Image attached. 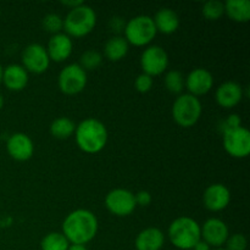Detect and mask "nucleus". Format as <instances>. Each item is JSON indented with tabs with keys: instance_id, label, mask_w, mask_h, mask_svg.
<instances>
[{
	"instance_id": "nucleus-3",
	"label": "nucleus",
	"mask_w": 250,
	"mask_h": 250,
	"mask_svg": "<svg viewBox=\"0 0 250 250\" xmlns=\"http://www.w3.org/2000/svg\"><path fill=\"white\" fill-rule=\"evenodd\" d=\"M167 236L177 249L190 250L202 239L200 225L189 216L177 217L168 226Z\"/></svg>"
},
{
	"instance_id": "nucleus-27",
	"label": "nucleus",
	"mask_w": 250,
	"mask_h": 250,
	"mask_svg": "<svg viewBox=\"0 0 250 250\" xmlns=\"http://www.w3.org/2000/svg\"><path fill=\"white\" fill-rule=\"evenodd\" d=\"M103 62V55L97 50H87L81 55L78 65L87 72V71L97 70Z\"/></svg>"
},
{
	"instance_id": "nucleus-37",
	"label": "nucleus",
	"mask_w": 250,
	"mask_h": 250,
	"mask_svg": "<svg viewBox=\"0 0 250 250\" xmlns=\"http://www.w3.org/2000/svg\"><path fill=\"white\" fill-rule=\"evenodd\" d=\"M2 71H4V67H2L1 65H0V84L2 83Z\"/></svg>"
},
{
	"instance_id": "nucleus-28",
	"label": "nucleus",
	"mask_w": 250,
	"mask_h": 250,
	"mask_svg": "<svg viewBox=\"0 0 250 250\" xmlns=\"http://www.w3.org/2000/svg\"><path fill=\"white\" fill-rule=\"evenodd\" d=\"M42 24L46 32L54 36V34L61 33L63 29V19L58 14H48L44 16Z\"/></svg>"
},
{
	"instance_id": "nucleus-5",
	"label": "nucleus",
	"mask_w": 250,
	"mask_h": 250,
	"mask_svg": "<svg viewBox=\"0 0 250 250\" xmlns=\"http://www.w3.org/2000/svg\"><path fill=\"white\" fill-rule=\"evenodd\" d=\"M125 37L127 43L134 46H146L153 42L156 36V28L153 17L138 15L125 24Z\"/></svg>"
},
{
	"instance_id": "nucleus-7",
	"label": "nucleus",
	"mask_w": 250,
	"mask_h": 250,
	"mask_svg": "<svg viewBox=\"0 0 250 250\" xmlns=\"http://www.w3.org/2000/svg\"><path fill=\"white\" fill-rule=\"evenodd\" d=\"M87 81V72L78 63H70L59 73V89L65 95H76L84 90Z\"/></svg>"
},
{
	"instance_id": "nucleus-35",
	"label": "nucleus",
	"mask_w": 250,
	"mask_h": 250,
	"mask_svg": "<svg viewBox=\"0 0 250 250\" xmlns=\"http://www.w3.org/2000/svg\"><path fill=\"white\" fill-rule=\"evenodd\" d=\"M67 250H88L85 246H80V244H70Z\"/></svg>"
},
{
	"instance_id": "nucleus-20",
	"label": "nucleus",
	"mask_w": 250,
	"mask_h": 250,
	"mask_svg": "<svg viewBox=\"0 0 250 250\" xmlns=\"http://www.w3.org/2000/svg\"><path fill=\"white\" fill-rule=\"evenodd\" d=\"M156 32L163 34H172L180 27V17L175 10L170 7H163L155 14L153 19Z\"/></svg>"
},
{
	"instance_id": "nucleus-25",
	"label": "nucleus",
	"mask_w": 250,
	"mask_h": 250,
	"mask_svg": "<svg viewBox=\"0 0 250 250\" xmlns=\"http://www.w3.org/2000/svg\"><path fill=\"white\" fill-rule=\"evenodd\" d=\"M165 87L172 94H181L185 89V76L177 70H170L165 76Z\"/></svg>"
},
{
	"instance_id": "nucleus-16",
	"label": "nucleus",
	"mask_w": 250,
	"mask_h": 250,
	"mask_svg": "<svg viewBox=\"0 0 250 250\" xmlns=\"http://www.w3.org/2000/svg\"><path fill=\"white\" fill-rule=\"evenodd\" d=\"M243 99V88L239 83L227 81L220 84L215 92V100L217 105L224 109H232L237 106Z\"/></svg>"
},
{
	"instance_id": "nucleus-21",
	"label": "nucleus",
	"mask_w": 250,
	"mask_h": 250,
	"mask_svg": "<svg viewBox=\"0 0 250 250\" xmlns=\"http://www.w3.org/2000/svg\"><path fill=\"white\" fill-rule=\"evenodd\" d=\"M225 14L232 21L247 23L250 20L249 0H227L225 2Z\"/></svg>"
},
{
	"instance_id": "nucleus-12",
	"label": "nucleus",
	"mask_w": 250,
	"mask_h": 250,
	"mask_svg": "<svg viewBox=\"0 0 250 250\" xmlns=\"http://www.w3.org/2000/svg\"><path fill=\"white\" fill-rule=\"evenodd\" d=\"M200 231H202V241H204L210 248L215 249L222 248L229 236L226 222L217 217L207 220L203 226H200Z\"/></svg>"
},
{
	"instance_id": "nucleus-30",
	"label": "nucleus",
	"mask_w": 250,
	"mask_h": 250,
	"mask_svg": "<svg viewBox=\"0 0 250 250\" xmlns=\"http://www.w3.org/2000/svg\"><path fill=\"white\" fill-rule=\"evenodd\" d=\"M153 77L142 72L141 75L137 76L136 81H134V87H136L137 92L144 94V93H148L153 88Z\"/></svg>"
},
{
	"instance_id": "nucleus-36",
	"label": "nucleus",
	"mask_w": 250,
	"mask_h": 250,
	"mask_svg": "<svg viewBox=\"0 0 250 250\" xmlns=\"http://www.w3.org/2000/svg\"><path fill=\"white\" fill-rule=\"evenodd\" d=\"M4 103H5L4 97H2V94H0V110H1L2 107H4Z\"/></svg>"
},
{
	"instance_id": "nucleus-17",
	"label": "nucleus",
	"mask_w": 250,
	"mask_h": 250,
	"mask_svg": "<svg viewBox=\"0 0 250 250\" xmlns=\"http://www.w3.org/2000/svg\"><path fill=\"white\" fill-rule=\"evenodd\" d=\"M45 49L50 61L63 62L72 54L73 42L67 34L61 32V33L51 36V38L48 42V46Z\"/></svg>"
},
{
	"instance_id": "nucleus-13",
	"label": "nucleus",
	"mask_w": 250,
	"mask_h": 250,
	"mask_svg": "<svg viewBox=\"0 0 250 250\" xmlns=\"http://www.w3.org/2000/svg\"><path fill=\"white\" fill-rule=\"evenodd\" d=\"M212 85H214V77L207 68H194L185 78V87L187 88L188 94L197 98L208 94L211 90Z\"/></svg>"
},
{
	"instance_id": "nucleus-18",
	"label": "nucleus",
	"mask_w": 250,
	"mask_h": 250,
	"mask_svg": "<svg viewBox=\"0 0 250 250\" xmlns=\"http://www.w3.org/2000/svg\"><path fill=\"white\" fill-rule=\"evenodd\" d=\"M165 244V234L158 227H148L139 232L134 241L136 250H161Z\"/></svg>"
},
{
	"instance_id": "nucleus-23",
	"label": "nucleus",
	"mask_w": 250,
	"mask_h": 250,
	"mask_svg": "<svg viewBox=\"0 0 250 250\" xmlns=\"http://www.w3.org/2000/svg\"><path fill=\"white\" fill-rule=\"evenodd\" d=\"M50 134L56 139H68L75 134L76 125L68 117H58L50 125Z\"/></svg>"
},
{
	"instance_id": "nucleus-11",
	"label": "nucleus",
	"mask_w": 250,
	"mask_h": 250,
	"mask_svg": "<svg viewBox=\"0 0 250 250\" xmlns=\"http://www.w3.org/2000/svg\"><path fill=\"white\" fill-rule=\"evenodd\" d=\"M49 65H50V59L46 53L45 46L42 44H29L22 51V66L27 72L41 75L48 70Z\"/></svg>"
},
{
	"instance_id": "nucleus-38",
	"label": "nucleus",
	"mask_w": 250,
	"mask_h": 250,
	"mask_svg": "<svg viewBox=\"0 0 250 250\" xmlns=\"http://www.w3.org/2000/svg\"><path fill=\"white\" fill-rule=\"evenodd\" d=\"M214 250H226L225 248H217V249H214Z\"/></svg>"
},
{
	"instance_id": "nucleus-9",
	"label": "nucleus",
	"mask_w": 250,
	"mask_h": 250,
	"mask_svg": "<svg viewBox=\"0 0 250 250\" xmlns=\"http://www.w3.org/2000/svg\"><path fill=\"white\" fill-rule=\"evenodd\" d=\"M104 203L107 211L119 217L128 216L137 208L134 194L125 188H115L110 190L105 197Z\"/></svg>"
},
{
	"instance_id": "nucleus-1",
	"label": "nucleus",
	"mask_w": 250,
	"mask_h": 250,
	"mask_svg": "<svg viewBox=\"0 0 250 250\" xmlns=\"http://www.w3.org/2000/svg\"><path fill=\"white\" fill-rule=\"evenodd\" d=\"M99 229V222L94 212L87 209L71 211L62 222V232L70 244L85 246L95 238Z\"/></svg>"
},
{
	"instance_id": "nucleus-19",
	"label": "nucleus",
	"mask_w": 250,
	"mask_h": 250,
	"mask_svg": "<svg viewBox=\"0 0 250 250\" xmlns=\"http://www.w3.org/2000/svg\"><path fill=\"white\" fill-rule=\"evenodd\" d=\"M2 84L11 92H20L28 84V72L22 65L6 66L2 71Z\"/></svg>"
},
{
	"instance_id": "nucleus-14",
	"label": "nucleus",
	"mask_w": 250,
	"mask_h": 250,
	"mask_svg": "<svg viewBox=\"0 0 250 250\" xmlns=\"http://www.w3.org/2000/svg\"><path fill=\"white\" fill-rule=\"evenodd\" d=\"M203 203L209 211H222L231 203V192L222 183H214L204 190Z\"/></svg>"
},
{
	"instance_id": "nucleus-4",
	"label": "nucleus",
	"mask_w": 250,
	"mask_h": 250,
	"mask_svg": "<svg viewBox=\"0 0 250 250\" xmlns=\"http://www.w3.org/2000/svg\"><path fill=\"white\" fill-rule=\"evenodd\" d=\"M97 24V14L94 9L82 4L68 11L63 20V29L70 38H82L88 36Z\"/></svg>"
},
{
	"instance_id": "nucleus-22",
	"label": "nucleus",
	"mask_w": 250,
	"mask_h": 250,
	"mask_svg": "<svg viewBox=\"0 0 250 250\" xmlns=\"http://www.w3.org/2000/svg\"><path fill=\"white\" fill-rule=\"evenodd\" d=\"M129 50V44L127 43L124 37L115 36L107 39V42L104 45V55L109 61H117L122 60L126 58L127 53Z\"/></svg>"
},
{
	"instance_id": "nucleus-32",
	"label": "nucleus",
	"mask_w": 250,
	"mask_h": 250,
	"mask_svg": "<svg viewBox=\"0 0 250 250\" xmlns=\"http://www.w3.org/2000/svg\"><path fill=\"white\" fill-rule=\"evenodd\" d=\"M224 128H222V132L227 131V129H231V128H236V127L242 126V121H241V117L238 116L237 114H232L227 117L226 120L224 121Z\"/></svg>"
},
{
	"instance_id": "nucleus-24",
	"label": "nucleus",
	"mask_w": 250,
	"mask_h": 250,
	"mask_svg": "<svg viewBox=\"0 0 250 250\" xmlns=\"http://www.w3.org/2000/svg\"><path fill=\"white\" fill-rule=\"evenodd\" d=\"M70 242L61 232H50L41 241V250H67Z\"/></svg>"
},
{
	"instance_id": "nucleus-2",
	"label": "nucleus",
	"mask_w": 250,
	"mask_h": 250,
	"mask_svg": "<svg viewBox=\"0 0 250 250\" xmlns=\"http://www.w3.org/2000/svg\"><path fill=\"white\" fill-rule=\"evenodd\" d=\"M75 138L81 150L87 154H97L106 146L109 133L100 120L88 117L76 126Z\"/></svg>"
},
{
	"instance_id": "nucleus-26",
	"label": "nucleus",
	"mask_w": 250,
	"mask_h": 250,
	"mask_svg": "<svg viewBox=\"0 0 250 250\" xmlns=\"http://www.w3.org/2000/svg\"><path fill=\"white\" fill-rule=\"evenodd\" d=\"M202 14L209 21H216L225 15V2L220 0H209L203 5Z\"/></svg>"
},
{
	"instance_id": "nucleus-10",
	"label": "nucleus",
	"mask_w": 250,
	"mask_h": 250,
	"mask_svg": "<svg viewBox=\"0 0 250 250\" xmlns=\"http://www.w3.org/2000/svg\"><path fill=\"white\" fill-rule=\"evenodd\" d=\"M141 67L143 73L155 77L167 70L168 55L164 48L159 45H149L141 55Z\"/></svg>"
},
{
	"instance_id": "nucleus-6",
	"label": "nucleus",
	"mask_w": 250,
	"mask_h": 250,
	"mask_svg": "<svg viewBox=\"0 0 250 250\" xmlns=\"http://www.w3.org/2000/svg\"><path fill=\"white\" fill-rule=\"evenodd\" d=\"M203 106L199 98L190 94H180L172 105V117L183 128L193 127L202 117Z\"/></svg>"
},
{
	"instance_id": "nucleus-34",
	"label": "nucleus",
	"mask_w": 250,
	"mask_h": 250,
	"mask_svg": "<svg viewBox=\"0 0 250 250\" xmlns=\"http://www.w3.org/2000/svg\"><path fill=\"white\" fill-rule=\"evenodd\" d=\"M193 250H211V248H210V247L208 246L204 241H202V239H200V241L195 244Z\"/></svg>"
},
{
	"instance_id": "nucleus-33",
	"label": "nucleus",
	"mask_w": 250,
	"mask_h": 250,
	"mask_svg": "<svg viewBox=\"0 0 250 250\" xmlns=\"http://www.w3.org/2000/svg\"><path fill=\"white\" fill-rule=\"evenodd\" d=\"M82 4H84L83 1H80V0H70V1H61V5H63L65 7H68L70 10L76 9V7L81 6Z\"/></svg>"
},
{
	"instance_id": "nucleus-31",
	"label": "nucleus",
	"mask_w": 250,
	"mask_h": 250,
	"mask_svg": "<svg viewBox=\"0 0 250 250\" xmlns=\"http://www.w3.org/2000/svg\"><path fill=\"white\" fill-rule=\"evenodd\" d=\"M134 199H136L137 207H148L151 203L153 198L148 190H139L137 194H134Z\"/></svg>"
},
{
	"instance_id": "nucleus-29",
	"label": "nucleus",
	"mask_w": 250,
	"mask_h": 250,
	"mask_svg": "<svg viewBox=\"0 0 250 250\" xmlns=\"http://www.w3.org/2000/svg\"><path fill=\"white\" fill-rule=\"evenodd\" d=\"M225 246H226L225 248L226 250H246L248 247V241L246 236L242 233L229 234Z\"/></svg>"
},
{
	"instance_id": "nucleus-15",
	"label": "nucleus",
	"mask_w": 250,
	"mask_h": 250,
	"mask_svg": "<svg viewBox=\"0 0 250 250\" xmlns=\"http://www.w3.org/2000/svg\"><path fill=\"white\" fill-rule=\"evenodd\" d=\"M6 150L14 160L27 161L34 154L33 141L26 133H15L7 139Z\"/></svg>"
},
{
	"instance_id": "nucleus-8",
	"label": "nucleus",
	"mask_w": 250,
	"mask_h": 250,
	"mask_svg": "<svg viewBox=\"0 0 250 250\" xmlns=\"http://www.w3.org/2000/svg\"><path fill=\"white\" fill-rule=\"evenodd\" d=\"M222 143L226 153L234 159H244L250 154V132L239 126L224 132Z\"/></svg>"
}]
</instances>
